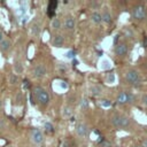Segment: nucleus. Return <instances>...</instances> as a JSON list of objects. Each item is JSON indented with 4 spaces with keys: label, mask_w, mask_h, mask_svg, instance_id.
Listing matches in <instances>:
<instances>
[{
    "label": "nucleus",
    "mask_w": 147,
    "mask_h": 147,
    "mask_svg": "<svg viewBox=\"0 0 147 147\" xmlns=\"http://www.w3.org/2000/svg\"><path fill=\"white\" fill-rule=\"evenodd\" d=\"M111 125L117 129H127L130 126V119L126 116H123L121 114H115L110 118Z\"/></svg>",
    "instance_id": "nucleus-1"
},
{
    "label": "nucleus",
    "mask_w": 147,
    "mask_h": 147,
    "mask_svg": "<svg viewBox=\"0 0 147 147\" xmlns=\"http://www.w3.org/2000/svg\"><path fill=\"white\" fill-rule=\"evenodd\" d=\"M33 94L37 99V101L41 105V106H47L49 102V95L47 93V91L41 87V86H36L33 88Z\"/></svg>",
    "instance_id": "nucleus-2"
},
{
    "label": "nucleus",
    "mask_w": 147,
    "mask_h": 147,
    "mask_svg": "<svg viewBox=\"0 0 147 147\" xmlns=\"http://www.w3.org/2000/svg\"><path fill=\"white\" fill-rule=\"evenodd\" d=\"M132 17L136 21H142L147 17V9L144 5H137L132 9Z\"/></svg>",
    "instance_id": "nucleus-3"
},
{
    "label": "nucleus",
    "mask_w": 147,
    "mask_h": 147,
    "mask_svg": "<svg viewBox=\"0 0 147 147\" xmlns=\"http://www.w3.org/2000/svg\"><path fill=\"white\" fill-rule=\"evenodd\" d=\"M125 79H126V82L129 83V84H131V85H133V86H138V85H140V83H141V78H140V75L138 74V71H136V70H129V71H126V74H125Z\"/></svg>",
    "instance_id": "nucleus-4"
},
{
    "label": "nucleus",
    "mask_w": 147,
    "mask_h": 147,
    "mask_svg": "<svg viewBox=\"0 0 147 147\" xmlns=\"http://www.w3.org/2000/svg\"><path fill=\"white\" fill-rule=\"evenodd\" d=\"M31 140L36 145H40L44 141V134L39 129H32L31 130Z\"/></svg>",
    "instance_id": "nucleus-5"
},
{
    "label": "nucleus",
    "mask_w": 147,
    "mask_h": 147,
    "mask_svg": "<svg viewBox=\"0 0 147 147\" xmlns=\"http://www.w3.org/2000/svg\"><path fill=\"white\" fill-rule=\"evenodd\" d=\"M47 74V68L44 63H39L33 68V77L36 78H42Z\"/></svg>",
    "instance_id": "nucleus-6"
},
{
    "label": "nucleus",
    "mask_w": 147,
    "mask_h": 147,
    "mask_svg": "<svg viewBox=\"0 0 147 147\" xmlns=\"http://www.w3.org/2000/svg\"><path fill=\"white\" fill-rule=\"evenodd\" d=\"M129 52V46L124 42H121V44H117L116 47H115V54L119 57H123L127 54Z\"/></svg>",
    "instance_id": "nucleus-7"
},
{
    "label": "nucleus",
    "mask_w": 147,
    "mask_h": 147,
    "mask_svg": "<svg viewBox=\"0 0 147 147\" xmlns=\"http://www.w3.org/2000/svg\"><path fill=\"white\" fill-rule=\"evenodd\" d=\"M75 24H76V22H75V18L72 16H67L63 21V26L65 30H74Z\"/></svg>",
    "instance_id": "nucleus-8"
},
{
    "label": "nucleus",
    "mask_w": 147,
    "mask_h": 147,
    "mask_svg": "<svg viewBox=\"0 0 147 147\" xmlns=\"http://www.w3.org/2000/svg\"><path fill=\"white\" fill-rule=\"evenodd\" d=\"M101 18H102V22H105L106 24H110L113 22V17H111V14L108 8H103V10L101 13Z\"/></svg>",
    "instance_id": "nucleus-9"
},
{
    "label": "nucleus",
    "mask_w": 147,
    "mask_h": 147,
    "mask_svg": "<svg viewBox=\"0 0 147 147\" xmlns=\"http://www.w3.org/2000/svg\"><path fill=\"white\" fill-rule=\"evenodd\" d=\"M52 45L54 47H63V45H64V37L62 34H55L53 40H52Z\"/></svg>",
    "instance_id": "nucleus-10"
},
{
    "label": "nucleus",
    "mask_w": 147,
    "mask_h": 147,
    "mask_svg": "<svg viewBox=\"0 0 147 147\" xmlns=\"http://www.w3.org/2000/svg\"><path fill=\"white\" fill-rule=\"evenodd\" d=\"M76 133L79 137H85L87 134V126L84 123H78L76 125Z\"/></svg>",
    "instance_id": "nucleus-11"
},
{
    "label": "nucleus",
    "mask_w": 147,
    "mask_h": 147,
    "mask_svg": "<svg viewBox=\"0 0 147 147\" xmlns=\"http://www.w3.org/2000/svg\"><path fill=\"white\" fill-rule=\"evenodd\" d=\"M10 48H11V41H10L9 39L5 38V39L0 42V51H1L2 53H7Z\"/></svg>",
    "instance_id": "nucleus-12"
},
{
    "label": "nucleus",
    "mask_w": 147,
    "mask_h": 147,
    "mask_svg": "<svg viewBox=\"0 0 147 147\" xmlns=\"http://www.w3.org/2000/svg\"><path fill=\"white\" fill-rule=\"evenodd\" d=\"M40 30H41V25L39 22H33L31 24V28H30V31L32 33V36L34 37H38L40 34Z\"/></svg>",
    "instance_id": "nucleus-13"
},
{
    "label": "nucleus",
    "mask_w": 147,
    "mask_h": 147,
    "mask_svg": "<svg viewBox=\"0 0 147 147\" xmlns=\"http://www.w3.org/2000/svg\"><path fill=\"white\" fill-rule=\"evenodd\" d=\"M56 6H57V1H49L48 2V7H47V15L49 17L53 18L54 16V13H55V9H56Z\"/></svg>",
    "instance_id": "nucleus-14"
},
{
    "label": "nucleus",
    "mask_w": 147,
    "mask_h": 147,
    "mask_svg": "<svg viewBox=\"0 0 147 147\" xmlns=\"http://www.w3.org/2000/svg\"><path fill=\"white\" fill-rule=\"evenodd\" d=\"M117 103L119 105H125L127 103V95H126V92H119L118 95H117Z\"/></svg>",
    "instance_id": "nucleus-15"
},
{
    "label": "nucleus",
    "mask_w": 147,
    "mask_h": 147,
    "mask_svg": "<svg viewBox=\"0 0 147 147\" xmlns=\"http://www.w3.org/2000/svg\"><path fill=\"white\" fill-rule=\"evenodd\" d=\"M51 25H52V28H53L54 30H59V29H61V26H62V22H61L60 18L53 17V20H52V22H51Z\"/></svg>",
    "instance_id": "nucleus-16"
},
{
    "label": "nucleus",
    "mask_w": 147,
    "mask_h": 147,
    "mask_svg": "<svg viewBox=\"0 0 147 147\" xmlns=\"http://www.w3.org/2000/svg\"><path fill=\"white\" fill-rule=\"evenodd\" d=\"M92 21H93L95 24H100V23L102 22L101 13H99V11H93V13H92Z\"/></svg>",
    "instance_id": "nucleus-17"
},
{
    "label": "nucleus",
    "mask_w": 147,
    "mask_h": 147,
    "mask_svg": "<svg viewBox=\"0 0 147 147\" xmlns=\"http://www.w3.org/2000/svg\"><path fill=\"white\" fill-rule=\"evenodd\" d=\"M14 70H15L16 74H22V72H23V64H22V62L17 61V62L14 64Z\"/></svg>",
    "instance_id": "nucleus-18"
},
{
    "label": "nucleus",
    "mask_w": 147,
    "mask_h": 147,
    "mask_svg": "<svg viewBox=\"0 0 147 147\" xmlns=\"http://www.w3.org/2000/svg\"><path fill=\"white\" fill-rule=\"evenodd\" d=\"M9 83H10L11 85H16V84L18 83V76H17L16 74H11V75L9 76Z\"/></svg>",
    "instance_id": "nucleus-19"
},
{
    "label": "nucleus",
    "mask_w": 147,
    "mask_h": 147,
    "mask_svg": "<svg viewBox=\"0 0 147 147\" xmlns=\"http://www.w3.org/2000/svg\"><path fill=\"white\" fill-rule=\"evenodd\" d=\"M45 130H46L48 133H53V132H54V126H53V124L49 123V122H46V123H45Z\"/></svg>",
    "instance_id": "nucleus-20"
},
{
    "label": "nucleus",
    "mask_w": 147,
    "mask_h": 147,
    "mask_svg": "<svg viewBox=\"0 0 147 147\" xmlns=\"http://www.w3.org/2000/svg\"><path fill=\"white\" fill-rule=\"evenodd\" d=\"M126 95H127V103H129V102H130V103L134 102L136 96L133 95V93H131V92H126Z\"/></svg>",
    "instance_id": "nucleus-21"
},
{
    "label": "nucleus",
    "mask_w": 147,
    "mask_h": 147,
    "mask_svg": "<svg viewBox=\"0 0 147 147\" xmlns=\"http://www.w3.org/2000/svg\"><path fill=\"white\" fill-rule=\"evenodd\" d=\"M92 92H93L94 95H99V94H101V87L95 85V86L92 87Z\"/></svg>",
    "instance_id": "nucleus-22"
},
{
    "label": "nucleus",
    "mask_w": 147,
    "mask_h": 147,
    "mask_svg": "<svg viewBox=\"0 0 147 147\" xmlns=\"http://www.w3.org/2000/svg\"><path fill=\"white\" fill-rule=\"evenodd\" d=\"M80 107L83 108V109H86L87 107H88V100L87 99H82V101H80Z\"/></svg>",
    "instance_id": "nucleus-23"
},
{
    "label": "nucleus",
    "mask_w": 147,
    "mask_h": 147,
    "mask_svg": "<svg viewBox=\"0 0 147 147\" xmlns=\"http://www.w3.org/2000/svg\"><path fill=\"white\" fill-rule=\"evenodd\" d=\"M100 147H111V144H110V141L109 140H103L101 144H100Z\"/></svg>",
    "instance_id": "nucleus-24"
},
{
    "label": "nucleus",
    "mask_w": 147,
    "mask_h": 147,
    "mask_svg": "<svg viewBox=\"0 0 147 147\" xmlns=\"http://www.w3.org/2000/svg\"><path fill=\"white\" fill-rule=\"evenodd\" d=\"M67 57H69V59H75V56H76V52L75 51H69V52H67Z\"/></svg>",
    "instance_id": "nucleus-25"
},
{
    "label": "nucleus",
    "mask_w": 147,
    "mask_h": 147,
    "mask_svg": "<svg viewBox=\"0 0 147 147\" xmlns=\"http://www.w3.org/2000/svg\"><path fill=\"white\" fill-rule=\"evenodd\" d=\"M141 102H142L145 106H147V93L142 94V96H141Z\"/></svg>",
    "instance_id": "nucleus-26"
},
{
    "label": "nucleus",
    "mask_w": 147,
    "mask_h": 147,
    "mask_svg": "<svg viewBox=\"0 0 147 147\" xmlns=\"http://www.w3.org/2000/svg\"><path fill=\"white\" fill-rule=\"evenodd\" d=\"M5 126H6V121H5V118H0V130L5 129Z\"/></svg>",
    "instance_id": "nucleus-27"
},
{
    "label": "nucleus",
    "mask_w": 147,
    "mask_h": 147,
    "mask_svg": "<svg viewBox=\"0 0 147 147\" xmlns=\"http://www.w3.org/2000/svg\"><path fill=\"white\" fill-rule=\"evenodd\" d=\"M141 147H147V138H145V139H142L141 140Z\"/></svg>",
    "instance_id": "nucleus-28"
},
{
    "label": "nucleus",
    "mask_w": 147,
    "mask_h": 147,
    "mask_svg": "<svg viewBox=\"0 0 147 147\" xmlns=\"http://www.w3.org/2000/svg\"><path fill=\"white\" fill-rule=\"evenodd\" d=\"M114 79H115V76H114V74H110V75H109V78H108V80H109V83H111V82H114Z\"/></svg>",
    "instance_id": "nucleus-29"
},
{
    "label": "nucleus",
    "mask_w": 147,
    "mask_h": 147,
    "mask_svg": "<svg viewBox=\"0 0 147 147\" xmlns=\"http://www.w3.org/2000/svg\"><path fill=\"white\" fill-rule=\"evenodd\" d=\"M3 39H5V34H3V32L0 30V42H1Z\"/></svg>",
    "instance_id": "nucleus-30"
},
{
    "label": "nucleus",
    "mask_w": 147,
    "mask_h": 147,
    "mask_svg": "<svg viewBox=\"0 0 147 147\" xmlns=\"http://www.w3.org/2000/svg\"><path fill=\"white\" fill-rule=\"evenodd\" d=\"M1 105H2V102H1V100H0V108H1Z\"/></svg>",
    "instance_id": "nucleus-31"
},
{
    "label": "nucleus",
    "mask_w": 147,
    "mask_h": 147,
    "mask_svg": "<svg viewBox=\"0 0 147 147\" xmlns=\"http://www.w3.org/2000/svg\"><path fill=\"white\" fill-rule=\"evenodd\" d=\"M136 147H141V146H136Z\"/></svg>",
    "instance_id": "nucleus-32"
},
{
    "label": "nucleus",
    "mask_w": 147,
    "mask_h": 147,
    "mask_svg": "<svg viewBox=\"0 0 147 147\" xmlns=\"http://www.w3.org/2000/svg\"><path fill=\"white\" fill-rule=\"evenodd\" d=\"M146 131H147V129H146Z\"/></svg>",
    "instance_id": "nucleus-33"
}]
</instances>
